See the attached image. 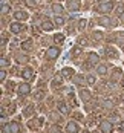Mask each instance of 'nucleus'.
I'll use <instances>...</instances> for the list:
<instances>
[{
	"label": "nucleus",
	"mask_w": 124,
	"mask_h": 133,
	"mask_svg": "<svg viewBox=\"0 0 124 133\" xmlns=\"http://www.w3.org/2000/svg\"><path fill=\"white\" fill-rule=\"evenodd\" d=\"M20 132V124L17 121H12L9 124V133H18Z\"/></svg>",
	"instance_id": "nucleus-11"
},
{
	"label": "nucleus",
	"mask_w": 124,
	"mask_h": 133,
	"mask_svg": "<svg viewBox=\"0 0 124 133\" xmlns=\"http://www.w3.org/2000/svg\"><path fill=\"white\" fill-rule=\"evenodd\" d=\"M11 11V8H9V5H6V3H3V6H2V12L3 14H6V12H9Z\"/></svg>",
	"instance_id": "nucleus-28"
},
{
	"label": "nucleus",
	"mask_w": 124,
	"mask_h": 133,
	"mask_svg": "<svg viewBox=\"0 0 124 133\" xmlns=\"http://www.w3.org/2000/svg\"><path fill=\"white\" fill-rule=\"evenodd\" d=\"M17 92H18V95H28V93L31 92V86H29L28 83H22V84L18 86Z\"/></svg>",
	"instance_id": "nucleus-5"
},
{
	"label": "nucleus",
	"mask_w": 124,
	"mask_h": 133,
	"mask_svg": "<svg viewBox=\"0 0 124 133\" xmlns=\"http://www.w3.org/2000/svg\"><path fill=\"white\" fill-rule=\"evenodd\" d=\"M75 75V70L72 69V67H63L61 69V77H64V78H72Z\"/></svg>",
	"instance_id": "nucleus-8"
},
{
	"label": "nucleus",
	"mask_w": 124,
	"mask_h": 133,
	"mask_svg": "<svg viewBox=\"0 0 124 133\" xmlns=\"http://www.w3.org/2000/svg\"><path fill=\"white\" fill-rule=\"evenodd\" d=\"M54 23L57 25V26H63V25H64V18H63L61 15H57L55 20H54Z\"/></svg>",
	"instance_id": "nucleus-20"
},
{
	"label": "nucleus",
	"mask_w": 124,
	"mask_h": 133,
	"mask_svg": "<svg viewBox=\"0 0 124 133\" xmlns=\"http://www.w3.org/2000/svg\"><path fill=\"white\" fill-rule=\"evenodd\" d=\"M25 5L28 8H35V0H25Z\"/></svg>",
	"instance_id": "nucleus-26"
},
{
	"label": "nucleus",
	"mask_w": 124,
	"mask_h": 133,
	"mask_svg": "<svg viewBox=\"0 0 124 133\" xmlns=\"http://www.w3.org/2000/svg\"><path fill=\"white\" fill-rule=\"evenodd\" d=\"M120 130H123L124 132V121H121V124H120Z\"/></svg>",
	"instance_id": "nucleus-36"
},
{
	"label": "nucleus",
	"mask_w": 124,
	"mask_h": 133,
	"mask_svg": "<svg viewBox=\"0 0 124 133\" xmlns=\"http://www.w3.org/2000/svg\"><path fill=\"white\" fill-rule=\"evenodd\" d=\"M31 31H32V34H34V35H40V29H38L37 26H32V28H31Z\"/></svg>",
	"instance_id": "nucleus-30"
},
{
	"label": "nucleus",
	"mask_w": 124,
	"mask_h": 133,
	"mask_svg": "<svg viewBox=\"0 0 124 133\" xmlns=\"http://www.w3.org/2000/svg\"><path fill=\"white\" fill-rule=\"evenodd\" d=\"M120 77H121V70H120V69H115V70H113V77H112L113 81L120 80Z\"/></svg>",
	"instance_id": "nucleus-24"
},
{
	"label": "nucleus",
	"mask_w": 124,
	"mask_h": 133,
	"mask_svg": "<svg viewBox=\"0 0 124 133\" xmlns=\"http://www.w3.org/2000/svg\"><path fill=\"white\" fill-rule=\"evenodd\" d=\"M54 41L57 43V44H61V43L64 41V35H63V34H57V35H54Z\"/></svg>",
	"instance_id": "nucleus-19"
},
{
	"label": "nucleus",
	"mask_w": 124,
	"mask_h": 133,
	"mask_svg": "<svg viewBox=\"0 0 124 133\" xmlns=\"http://www.w3.org/2000/svg\"><path fill=\"white\" fill-rule=\"evenodd\" d=\"M116 14H118L120 17L124 14V5L123 3H118V5H116Z\"/></svg>",
	"instance_id": "nucleus-23"
},
{
	"label": "nucleus",
	"mask_w": 124,
	"mask_h": 133,
	"mask_svg": "<svg viewBox=\"0 0 124 133\" xmlns=\"http://www.w3.org/2000/svg\"><path fill=\"white\" fill-rule=\"evenodd\" d=\"M112 9H113V3H112V2H103V3H100L98 8H96V11L101 12V14H109Z\"/></svg>",
	"instance_id": "nucleus-1"
},
{
	"label": "nucleus",
	"mask_w": 124,
	"mask_h": 133,
	"mask_svg": "<svg viewBox=\"0 0 124 133\" xmlns=\"http://www.w3.org/2000/svg\"><path fill=\"white\" fill-rule=\"evenodd\" d=\"M22 49H23V51H31V49H32V41L31 40L23 41V43H22Z\"/></svg>",
	"instance_id": "nucleus-16"
},
{
	"label": "nucleus",
	"mask_w": 124,
	"mask_h": 133,
	"mask_svg": "<svg viewBox=\"0 0 124 133\" xmlns=\"http://www.w3.org/2000/svg\"><path fill=\"white\" fill-rule=\"evenodd\" d=\"M17 61H18V63H26L28 58H26V57H23V55H22V57L18 55V57H17Z\"/></svg>",
	"instance_id": "nucleus-33"
},
{
	"label": "nucleus",
	"mask_w": 124,
	"mask_h": 133,
	"mask_svg": "<svg viewBox=\"0 0 124 133\" xmlns=\"http://www.w3.org/2000/svg\"><path fill=\"white\" fill-rule=\"evenodd\" d=\"M5 78H6V70H5V67H3V69L0 70V80L3 81Z\"/></svg>",
	"instance_id": "nucleus-31"
},
{
	"label": "nucleus",
	"mask_w": 124,
	"mask_h": 133,
	"mask_svg": "<svg viewBox=\"0 0 124 133\" xmlns=\"http://www.w3.org/2000/svg\"><path fill=\"white\" fill-rule=\"evenodd\" d=\"M6 66H9V60L6 57H2V67H6Z\"/></svg>",
	"instance_id": "nucleus-29"
},
{
	"label": "nucleus",
	"mask_w": 124,
	"mask_h": 133,
	"mask_svg": "<svg viewBox=\"0 0 124 133\" xmlns=\"http://www.w3.org/2000/svg\"><path fill=\"white\" fill-rule=\"evenodd\" d=\"M96 72H98L100 75H106V72H107V67H106V64H100V66H98V69H96Z\"/></svg>",
	"instance_id": "nucleus-21"
},
{
	"label": "nucleus",
	"mask_w": 124,
	"mask_h": 133,
	"mask_svg": "<svg viewBox=\"0 0 124 133\" xmlns=\"http://www.w3.org/2000/svg\"><path fill=\"white\" fill-rule=\"evenodd\" d=\"M80 98H81V101H89L90 99V92L89 90H86V89H83V90H80Z\"/></svg>",
	"instance_id": "nucleus-12"
},
{
	"label": "nucleus",
	"mask_w": 124,
	"mask_h": 133,
	"mask_svg": "<svg viewBox=\"0 0 124 133\" xmlns=\"http://www.w3.org/2000/svg\"><path fill=\"white\" fill-rule=\"evenodd\" d=\"M80 130V127L77 125V122H74V121H69L68 125H66V132L68 133H77Z\"/></svg>",
	"instance_id": "nucleus-7"
},
{
	"label": "nucleus",
	"mask_w": 124,
	"mask_h": 133,
	"mask_svg": "<svg viewBox=\"0 0 124 133\" xmlns=\"http://www.w3.org/2000/svg\"><path fill=\"white\" fill-rule=\"evenodd\" d=\"M57 107H58V110L63 113V115H66V113H69V109H68V106L63 103V101H58L57 103Z\"/></svg>",
	"instance_id": "nucleus-14"
},
{
	"label": "nucleus",
	"mask_w": 124,
	"mask_h": 133,
	"mask_svg": "<svg viewBox=\"0 0 124 133\" xmlns=\"http://www.w3.org/2000/svg\"><path fill=\"white\" fill-rule=\"evenodd\" d=\"M52 11H54L55 14H61L63 12V6H61L60 3H54V5H52Z\"/></svg>",
	"instance_id": "nucleus-18"
},
{
	"label": "nucleus",
	"mask_w": 124,
	"mask_h": 133,
	"mask_svg": "<svg viewBox=\"0 0 124 133\" xmlns=\"http://www.w3.org/2000/svg\"><path fill=\"white\" fill-rule=\"evenodd\" d=\"M41 29H43V31H52V29H54L52 22H51L49 18H46V17H44V18L41 20Z\"/></svg>",
	"instance_id": "nucleus-6"
},
{
	"label": "nucleus",
	"mask_w": 124,
	"mask_h": 133,
	"mask_svg": "<svg viewBox=\"0 0 124 133\" xmlns=\"http://www.w3.org/2000/svg\"><path fill=\"white\" fill-rule=\"evenodd\" d=\"M100 130L104 133H110L113 130V125L110 124L109 121H101V124H100Z\"/></svg>",
	"instance_id": "nucleus-4"
},
{
	"label": "nucleus",
	"mask_w": 124,
	"mask_h": 133,
	"mask_svg": "<svg viewBox=\"0 0 124 133\" xmlns=\"http://www.w3.org/2000/svg\"><path fill=\"white\" fill-rule=\"evenodd\" d=\"M68 9L69 11H72V12H75V11H78L80 9V6H81V2L80 0H68Z\"/></svg>",
	"instance_id": "nucleus-3"
},
{
	"label": "nucleus",
	"mask_w": 124,
	"mask_h": 133,
	"mask_svg": "<svg viewBox=\"0 0 124 133\" xmlns=\"http://www.w3.org/2000/svg\"><path fill=\"white\" fill-rule=\"evenodd\" d=\"M14 17H15V18L18 20V22H25V20H28V17H29V15H28V14L25 12V11H15Z\"/></svg>",
	"instance_id": "nucleus-10"
},
{
	"label": "nucleus",
	"mask_w": 124,
	"mask_h": 133,
	"mask_svg": "<svg viewBox=\"0 0 124 133\" xmlns=\"http://www.w3.org/2000/svg\"><path fill=\"white\" fill-rule=\"evenodd\" d=\"M94 37H95L96 41H100L101 38H103V34H101V32H94Z\"/></svg>",
	"instance_id": "nucleus-32"
},
{
	"label": "nucleus",
	"mask_w": 124,
	"mask_h": 133,
	"mask_svg": "<svg viewBox=\"0 0 124 133\" xmlns=\"http://www.w3.org/2000/svg\"><path fill=\"white\" fill-rule=\"evenodd\" d=\"M22 29H23V26L20 23H12L11 25V32H14V34H20Z\"/></svg>",
	"instance_id": "nucleus-15"
},
{
	"label": "nucleus",
	"mask_w": 124,
	"mask_h": 133,
	"mask_svg": "<svg viewBox=\"0 0 124 133\" xmlns=\"http://www.w3.org/2000/svg\"><path fill=\"white\" fill-rule=\"evenodd\" d=\"M86 80H87V83H89V84H95L96 78L94 77V75H87V78H86Z\"/></svg>",
	"instance_id": "nucleus-27"
},
{
	"label": "nucleus",
	"mask_w": 124,
	"mask_h": 133,
	"mask_svg": "<svg viewBox=\"0 0 124 133\" xmlns=\"http://www.w3.org/2000/svg\"><path fill=\"white\" fill-rule=\"evenodd\" d=\"M89 63H98V55L94 52L89 54Z\"/></svg>",
	"instance_id": "nucleus-22"
},
{
	"label": "nucleus",
	"mask_w": 124,
	"mask_h": 133,
	"mask_svg": "<svg viewBox=\"0 0 124 133\" xmlns=\"http://www.w3.org/2000/svg\"><path fill=\"white\" fill-rule=\"evenodd\" d=\"M58 55H60V49H58V48H49V49L46 51V54H44V57H46L48 60H55Z\"/></svg>",
	"instance_id": "nucleus-2"
},
{
	"label": "nucleus",
	"mask_w": 124,
	"mask_h": 133,
	"mask_svg": "<svg viewBox=\"0 0 124 133\" xmlns=\"http://www.w3.org/2000/svg\"><path fill=\"white\" fill-rule=\"evenodd\" d=\"M106 55L109 58H118V52L115 51V48H106Z\"/></svg>",
	"instance_id": "nucleus-13"
},
{
	"label": "nucleus",
	"mask_w": 124,
	"mask_h": 133,
	"mask_svg": "<svg viewBox=\"0 0 124 133\" xmlns=\"http://www.w3.org/2000/svg\"><path fill=\"white\" fill-rule=\"evenodd\" d=\"M22 77H23L25 80H32V78H34V70H32L31 67L23 69V72H22Z\"/></svg>",
	"instance_id": "nucleus-9"
},
{
	"label": "nucleus",
	"mask_w": 124,
	"mask_h": 133,
	"mask_svg": "<svg viewBox=\"0 0 124 133\" xmlns=\"http://www.w3.org/2000/svg\"><path fill=\"white\" fill-rule=\"evenodd\" d=\"M98 23H100L101 26H109L110 25V18L109 17H101V18L98 20Z\"/></svg>",
	"instance_id": "nucleus-17"
},
{
	"label": "nucleus",
	"mask_w": 124,
	"mask_h": 133,
	"mask_svg": "<svg viewBox=\"0 0 124 133\" xmlns=\"http://www.w3.org/2000/svg\"><path fill=\"white\" fill-rule=\"evenodd\" d=\"M2 44H3V46L6 44V32H3V34H2Z\"/></svg>",
	"instance_id": "nucleus-34"
},
{
	"label": "nucleus",
	"mask_w": 124,
	"mask_h": 133,
	"mask_svg": "<svg viewBox=\"0 0 124 133\" xmlns=\"http://www.w3.org/2000/svg\"><path fill=\"white\" fill-rule=\"evenodd\" d=\"M78 26H80V29H83V28L86 26V20H80L78 22Z\"/></svg>",
	"instance_id": "nucleus-35"
},
{
	"label": "nucleus",
	"mask_w": 124,
	"mask_h": 133,
	"mask_svg": "<svg viewBox=\"0 0 124 133\" xmlns=\"http://www.w3.org/2000/svg\"><path fill=\"white\" fill-rule=\"evenodd\" d=\"M87 41H86V38H80V44H86Z\"/></svg>",
	"instance_id": "nucleus-37"
},
{
	"label": "nucleus",
	"mask_w": 124,
	"mask_h": 133,
	"mask_svg": "<svg viewBox=\"0 0 124 133\" xmlns=\"http://www.w3.org/2000/svg\"><path fill=\"white\" fill-rule=\"evenodd\" d=\"M60 86H61V78H60V77L54 78V81H52V87H60Z\"/></svg>",
	"instance_id": "nucleus-25"
}]
</instances>
